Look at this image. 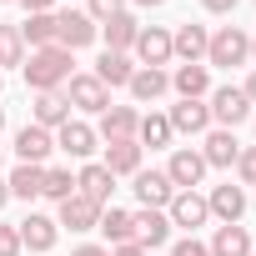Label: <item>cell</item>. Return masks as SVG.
<instances>
[{"label":"cell","instance_id":"34","mask_svg":"<svg viewBox=\"0 0 256 256\" xmlns=\"http://www.w3.org/2000/svg\"><path fill=\"white\" fill-rule=\"evenodd\" d=\"M126 10V0H86V16L96 20V26H106L110 16H120Z\"/></svg>","mask_w":256,"mask_h":256},{"label":"cell","instance_id":"44","mask_svg":"<svg viewBox=\"0 0 256 256\" xmlns=\"http://www.w3.org/2000/svg\"><path fill=\"white\" fill-rule=\"evenodd\" d=\"M136 6H146V10H156V6H166V0H136Z\"/></svg>","mask_w":256,"mask_h":256},{"label":"cell","instance_id":"27","mask_svg":"<svg viewBox=\"0 0 256 256\" xmlns=\"http://www.w3.org/2000/svg\"><path fill=\"white\" fill-rule=\"evenodd\" d=\"M96 226H100V236H106L110 246H126V241H136V231H131V211H120V206H106Z\"/></svg>","mask_w":256,"mask_h":256},{"label":"cell","instance_id":"33","mask_svg":"<svg viewBox=\"0 0 256 256\" xmlns=\"http://www.w3.org/2000/svg\"><path fill=\"white\" fill-rule=\"evenodd\" d=\"M40 196H50V201H66V196H76V176H70V171H46V181H40Z\"/></svg>","mask_w":256,"mask_h":256},{"label":"cell","instance_id":"7","mask_svg":"<svg viewBox=\"0 0 256 256\" xmlns=\"http://www.w3.org/2000/svg\"><path fill=\"white\" fill-rule=\"evenodd\" d=\"M206 216H211V206H206V196H196V191H176L171 206H166V221H171V226H186V231L206 226Z\"/></svg>","mask_w":256,"mask_h":256},{"label":"cell","instance_id":"40","mask_svg":"<svg viewBox=\"0 0 256 256\" xmlns=\"http://www.w3.org/2000/svg\"><path fill=\"white\" fill-rule=\"evenodd\" d=\"M110 256H146V246H136V241H126V246H116Z\"/></svg>","mask_w":256,"mask_h":256},{"label":"cell","instance_id":"11","mask_svg":"<svg viewBox=\"0 0 256 256\" xmlns=\"http://www.w3.org/2000/svg\"><path fill=\"white\" fill-rule=\"evenodd\" d=\"M206 46H211V30H206V26H191V20H186V26L171 36V56H181L186 66H201Z\"/></svg>","mask_w":256,"mask_h":256},{"label":"cell","instance_id":"35","mask_svg":"<svg viewBox=\"0 0 256 256\" xmlns=\"http://www.w3.org/2000/svg\"><path fill=\"white\" fill-rule=\"evenodd\" d=\"M236 171H241V181H246V186H256V146H246V151L236 156Z\"/></svg>","mask_w":256,"mask_h":256},{"label":"cell","instance_id":"29","mask_svg":"<svg viewBox=\"0 0 256 256\" xmlns=\"http://www.w3.org/2000/svg\"><path fill=\"white\" fill-rule=\"evenodd\" d=\"M20 40H26L30 50H46V46H56V10H46V16H30V20L20 26Z\"/></svg>","mask_w":256,"mask_h":256},{"label":"cell","instance_id":"2","mask_svg":"<svg viewBox=\"0 0 256 256\" xmlns=\"http://www.w3.org/2000/svg\"><path fill=\"white\" fill-rule=\"evenodd\" d=\"M206 60L211 66H246L251 60V36L241 30V26H221L216 36H211V46H206Z\"/></svg>","mask_w":256,"mask_h":256},{"label":"cell","instance_id":"19","mask_svg":"<svg viewBox=\"0 0 256 256\" xmlns=\"http://www.w3.org/2000/svg\"><path fill=\"white\" fill-rule=\"evenodd\" d=\"M110 176H136L141 171V141H106V161Z\"/></svg>","mask_w":256,"mask_h":256},{"label":"cell","instance_id":"46","mask_svg":"<svg viewBox=\"0 0 256 256\" xmlns=\"http://www.w3.org/2000/svg\"><path fill=\"white\" fill-rule=\"evenodd\" d=\"M251 56H256V40H251Z\"/></svg>","mask_w":256,"mask_h":256},{"label":"cell","instance_id":"15","mask_svg":"<svg viewBox=\"0 0 256 256\" xmlns=\"http://www.w3.org/2000/svg\"><path fill=\"white\" fill-rule=\"evenodd\" d=\"M30 116H36V126H46V131H60V126L70 120V106H66V96H60V90H36Z\"/></svg>","mask_w":256,"mask_h":256},{"label":"cell","instance_id":"41","mask_svg":"<svg viewBox=\"0 0 256 256\" xmlns=\"http://www.w3.org/2000/svg\"><path fill=\"white\" fill-rule=\"evenodd\" d=\"M70 256H110V251H106V246H76Z\"/></svg>","mask_w":256,"mask_h":256},{"label":"cell","instance_id":"32","mask_svg":"<svg viewBox=\"0 0 256 256\" xmlns=\"http://www.w3.org/2000/svg\"><path fill=\"white\" fill-rule=\"evenodd\" d=\"M171 136H176V131H171L166 116H146V120L136 126V141H141V146H166Z\"/></svg>","mask_w":256,"mask_h":256},{"label":"cell","instance_id":"5","mask_svg":"<svg viewBox=\"0 0 256 256\" xmlns=\"http://www.w3.org/2000/svg\"><path fill=\"white\" fill-rule=\"evenodd\" d=\"M66 106H80V110L100 116V110H110V90H106L96 76H70V80H66Z\"/></svg>","mask_w":256,"mask_h":256},{"label":"cell","instance_id":"25","mask_svg":"<svg viewBox=\"0 0 256 256\" xmlns=\"http://www.w3.org/2000/svg\"><path fill=\"white\" fill-rule=\"evenodd\" d=\"M131 76H136V66H131V56H116V50H106L100 60H96V80L110 90V86H131Z\"/></svg>","mask_w":256,"mask_h":256},{"label":"cell","instance_id":"22","mask_svg":"<svg viewBox=\"0 0 256 256\" xmlns=\"http://www.w3.org/2000/svg\"><path fill=\"white\" fill-rule=\"evenodd\" d=\"M166 90H171V76H166V70L136 66V76H131V96H136V100H161Z\"/></svg>","mask_w":256,"mask_h":256},{"label":"cell","instance_id":"18","mask_svg":"<svg viewBox=\"0 0 256 256\" xmlns=\"http://www.w3.org/2000/svg\"><path fill=\"white\" fill-rule=\"evenodd\" d=\"M171 131H186V136H201V131H211V110H206V100H181V106H171Z\"/></svg>","mask_w":256,"mask_h":256},{"label":"cell","instance_id":"38","mask_svg":"<svg viewBox=\"0 0 256 256\" xmlns=\"http://www.w3.org/2000/svg\"><path fill=\"white\" fill-rule=\"evenodd\" d=\"M201 6H206L211 16H231V10H236V0H201Z\"/></svg>","mask_w":256,"mask_h":256},{"label":"cell","instance_id":"6","mask_svg":"<svg viewBox=\"0 0 256 256\" xmlns=\"http://www.w3.org/2000/svg\"><path fill=\"white\" fill-rule=\"evenodd\" d=\"M56 151V136L46 131V126H20V131H16V156H20V166H40L46 156Z\"/></svg>","mask_w":256,"mask_h":256},{"label":"cell","instance_id":"45","mask_svg":"<svg viewBox=\"0 0 256 256\" xmlns=\"http://www.w3.org/2000/svg\"><path fill=\"white\" fill-rule=\"evenodd\" d=\"M0 131H6V110H0Z\"/></svg>","mask_w":256,"mask_h":256},{"label":"cell","instance_id":"10","mask_svg":"<svg viewBox=\"0 0 256 256\" xmlns=\"http://www.w3.org/2000/svg\"><path fill=\"white\" fill-rule=\"evenodd\" d=\"M136 56H141V66H166L171 60V30H161V26H141V36H136V46H131Z\"/></svg>","mask_w":256,"mask_h":256},{"label":"cell","instance_id":"26","mask_svg":"<svg viewBox=\"0 0 256 256\" xmlns=\"http://www.w3.org/2000/svg\"><path fill=\"white\" fill-rule=\"evenodd\" d=\"M171 86H176V96H181V100H201V96L211 90V76H206V66H176Z\"/></svg>","mask_w":256,"mask_h":256},{"label":"cell","instance_id":"9","mask_svg":"<svg viewBox=\"0 0 256 256\" xmlns=\"http://www.w3.org/2000/svg\"><path fill=\"white\" fill-rule=\"evenodd\" d=\"M131 231H136V246H166V236H171V221H166V211H151V206H141V211H131Z\"/></svg>","mask_w":256,"mask_h":256},{"label":"cell","instance_id":"21","mask_svg":"<svg viewBox=\"0 0 256 256\" xmlns=\"http://www.w3.org/2000/svg\"><path fill=\"white\" fill-rule=\"evenodd\" d=\"M56 146H60L66 156H76V161H80V156H90V151H96V131H90L86 120H66L60 131H56Z\"/></svg>","mask_w":256,"mask_h":256},{"label":"cell","instance_id":"37","mask_svg":"<svg viewBox=\"0 0 256 256\" xmlns=\"http://www.w3.org/2000/svg\"><path fill=\"white\" fill-rule=\"evenodd\" d=\"M171 256H211V251H206L196 236H186V241H176V246H171Z\"/></svg>","mask_w":256,"mask_h":256},{"label":"cell","instance_id":"12","mask_svg":"<svg viewBox=\"0 0 256 256\" xmlns=\"http://www.w3.org/2000/svg\"><path fill=\"white\" fill-rule=\"evenodd\" d=\"M166 176H171L176 191H191V186H201V176H206V156H201V151H176L171 166H166Z\"/></svg>","mask_w":256,"mask_h":256},{"label":"cell","instance_id":"36","mask_svg":"<svg viewBox=\"0 0 256 256\" xmlns=\"http://www.w3.org/2000/svg\"><path fill=\"white\" fill-rule=\"evenodd\" d=\"M26 246H20V231L16 226H0V256H20Z\"/></svg>","mask_w":256,"mask_h":256},{"label":"cell","instance_id":"28","mask_svg":"<svg viewBox=\"0 0 256 256\" xmlns=\"http://www.w3.org/2000/svg\"><path fill=\"white\" fill-rule=\"evenodd\" d=\"M206 166H236V156H241V146H236V136L231 131H206Z\"/></svg>","mask_w":256,"mask_h":256},{"label":"cell","instance_id":"13","mask_svg":"<svg viewBox=\"0 0 256 256\" xmlns=\"http://www.w3.org/2000/svg\"><path fill=\"white\" fill-rule=\"evenodd\" d=\"M16 231H20V246H26V251H50L56 236H60V226H56L50 216H40V211H30Z\"/></svg>","mask_w":256,"mask_h":256},{"label":"cell","instance_id":"43","mask_svg":"<svg viewBox=\"0 0 256 256\" xmlns=\"http://www.w3.org/2000/svg\"><path fill=\"white\" fill-rule=\"evenodd\" d=\"M6 201H10V186H6V181H0V211H6Z\"/></svg>","mask_w":256,"mask_h":256},{"label":"cell","instance_id":"8","mask_svg":"<svg viewBox=\"0 0 256 256\" xmlns=\"http://www.w3.org/2000/svg\"><path fill=\"white\" fill-rule=\"evenodd\" d=\"M136 201L141 206H151V211H161V206H171V196H176V186H171V176L166 171H136Z\"/></svg>","mask_w":256,"mask_h":256},{"label":"cell","instance_id":"17","mask_svg":"<svg viewBox=\"0 0 256 256\" xmlns=\"http://www.w3.org/2000/svg\"><path fill=\"white\" fill-rule=\"evenodd\" d=\"M100 211H106V206H96V201H86V196L76 191V196H66V201H60V221H56V226H70V231H90V226L100 221Z\"/></svg>","mask_w":256,"mask_h":256},{"label":"cell","instance_id":"42","mask_svg":"<svg viewBox=\"0 0 256 256\" xmlns=\"http://www.w3.org/2000/svg\"><path fill=\"white\" fill-rule=\"evenodd\" d=\"M241 90H246V100H251V106H256V70H251V80H246V86H241Z\"/></svg>","mask_w":256,"mask_h":256},{"label":"cell","instance_id":"39","mask_svg":"<svg viewBox=\"0 0 256 256\" xmlns=\"http://www.w3.org/2000/svg\"><path fill=\"white\" fill-rule=\"evenodd\" d=\"M20 6H26V10H30V16H46V10H50V6H56V0H20Z\"/></svg>","mask_w":256,"mask_h":256},{"label":"cell","instance_id":"24","mask_svg":"<svg viewBox=\"0 0 256 256\" xmlns=\"http://www.w3.org/2000/svg\"><path fill=\"white\" fill-rule=\"evenodd\" d=\"M206 251H211V256H251V236H246L241 221H236V226H216V236H211Z\"/></svg>","mask_w":256,"mask_h":256},{"label":"cell","instance_id":"16","mask_svg":"<svg viewBox=\"0 0 256 256\" xmlns=\"http://www.w3.org/2000/svg\"><path fill=\"white\" fill-rule=\"evenodd\" d=\"M206 206H211V216H221L226 226H236V221L246 216V191L226 181V186H216V191L206 196Z\"/></svg>","mask_w":256,"mask_h":256},{"label":"cell","instance_id":"3","mask_svg":"<svg viewBox=\"0 0 256 256\" xmlns=\"http://www.w3.org/2000/svg\"><path fill=\"white\" fill-rule=\"evenodd\" d=\"M100 36V26L86 16V10H56V46L60 50H80Z\"/></svg>","mask_w":256,"mask_h":256},{"label":"cell","instance_id":"31","mask_svg":"<svg viewBox=\"0 0 256 256\" xmlns=\"http://www.w3.org/2000/svg\"><path fill=\"white\" fill-rule=\"evenodd\" d=\"M0 66H26V40H20V26H0Z\"/></svg>","mask_w":256,"mask_h":256},{"label":"cell","instance_id":"48","mask_svg":"<svg viewBox=\"0 0 256 256\" xmlns=\"http://www.w3.org/2000/svg\"><path fill=\"white\" fill-rule=\"evenodd\" d=\"M251 256H256V251H251Z\"/></svg>","mask_w":256,"mask_h":256},{"label":"cell","instance_id":"14","mask_svg":"<svg viewBox=\"0 0 256 256\" xmlns=\"http://www.w3.org/2000/svg\"><path fill=\"white\" fill-rule=\"evenodd\" d=\"M100 36H106V50L126 56V50L136 46V36H141V20H136L131 10H120V16H110V20L100 26Z\"/></svg>","mask_w":256,"mask_h":256},{"label":"cell","instance_id":"20","mask_svg":"<svg viewBox=\"0 0 256 256\" xmlns=\"http://www.w3.org/2000/svg\"><path fill=\"white\" fill-rule=\"evenodd\" d=\"M136 126H141V116H136L131 106L100 110V136H106V141H136Z\"/></svg>","mask_w":256,"mask_h":256},{"label":"cell","instance_id":"47","mask_svg":"<svg viewBox=\"0 0 256 256\" xmlns=\"http://www.w3.org/2000/svg\"><path fill=\"white\" fill-rule=\"evenodd\" d=\"M6 6H10V0H6Z\"/></svg>","mask_w":256,"mask_h":256},{"label":"cell","instance_id":"30","mask_svg":"<svg viewBox=\"0 0 256 256\" xmlns=\"http://www.w3.org/2000/svg\"><path fill=\"white\" fill-rule=\"evenodd\" d=\"M40 181H46V166H16L6 186H10V196L30 201V196H40Z\"/></svg>","mask_w":256,"mask_h":256},{"label":"cell","instance_id":"4","mask_svg":"<svg viewBox=\"0 0 256 256\" xmlns=\"http://www.w3.org/2000/svg\"><path fill=\"white\" fill-rule=\"evenodd\" d=\"M211 120H221V131H231V126H241L246 116H251V100H246V90L241 86H221V90H211Z\"/></svg>","mask_w":256,"mask_h":256},{"label":"cell","instance_id":"23","mask_svg":"<svg viewBox=\"0 0 256 256\" xmlns=\"http://www.w3.org/2000/svg\"><path fill=\"white\" fill-rule=\"evenodd\" d=\"M110 186H116V176H110L106 166H86V171L76 176V191H80L86 201H96V206H106V201H110Z\"/></svg>","mask_w":256,"mask_h":256},{"label":"cell","instance_id":"1","mask_svg":"<svg viewBox=\"0 0 256 256\" xmlns=\"http://www.w3.org/2000/svg\"><path fill=\"white\" fill-rule=\"evenodd\" d=\"M20 70H26L30 90H60V86L70 80V50H60V46L30 50V60H26Z\"/></svg>","mask_w":256,"mask_h":256}]
</instances>
